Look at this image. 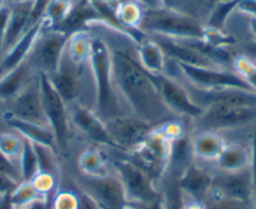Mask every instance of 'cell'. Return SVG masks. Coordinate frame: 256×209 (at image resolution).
<instances>
[{
  "instance_id": "obj_6",
  "label": "cell",
  "mask_w": 256,
  "mask_h": 209,
  "mask_svg": "<svg viewBox=\"0 0 256 209\" xmlns=\"http://www.w3.org/2000/svg\"><path fill=\"white\" fill-rule=\"evenodd\" d=\"M112 168L131 204L151 203L161 197V187L130 159H113Z\"/></svg>"
},
{
  "instance_id": "obj_52",
  "label": "cell",
  "mask_w": 256,
  "mask_h": 209,
  "mask_svg": "<svg viewBox=\"0 0 256 209\" xmlns=\"http://www.w3.org/2000/svg\"><path fill=\"white\" fill-rule=\"evenodd\" d=\"M124 209H137V208H136V207L134 206V204H128V206L126 207Z\"/></svg>"
},
{
  "instance_id": "obj_50",
  "label": "cell",
  "mask_w": 256,
  "mask_h": 209,
  "mask_svg": "<svg viewBox=\"0 0 256 209\" xmlns=\"http://www.w3.org/2000/svg\"><path fill=\"white\" fill-rule=\"evenodd\" d=\"M248 51H250V53L256 58V41L252 44V45L248 46Z\"/></svg>"
},
{
  "instance_id": "obj_4",
  "label": "cell",
  "mask_w": 256,
  "mask_h": 209,
  "mask_svg": "<svg viewBox=\"0 0 256 209\" xmlns=\"http://www.w3.org/2000/svg\"><path fill=\"white\" fill-rule=\"evenodd\" d=\"M174 142L154 127L144 142L127 153V159L148 174L157 184H161L171 163Z\"/></svg>"
},
{
  "instance_id": "obj_10",
  "label": "cell",
  "mask_w": 256,
  "mask_h": 209,
  "mask_svg": "<svg viewBox=\"0 0 256 209\" xmlns=\"http://www.w3.org/2000/svg\"><path fill=\"white\" fill-rule=\"evenodd\" d=\"M177 66L196 89L218 90L226 88H240L251 90L248 83L238 73L228 72L221 68H201L180 63H177Z\"/></svg>"
},
{
  "instance_id": "obj_44",
  "label": "cell",
  "mask_w": 256,
  "mask_h": 209,
  "mask_svg": "<svg viewBox=\"0 0 256 209\" xmlns=\"http://www.w3.org/2000/svg\"><path fill=\"white\" fill-rule=\"evenodd\" d=\"M182 209H206V204L204 202L194 199L184 193V206Z\"/></svg>"
},
{
  "instance_id": "obj_9",
  "label": "cell",
  "mask_w": 256,
  "mask_h": 209,
  "mask_svg": "<svg viewBox=\"0 0 256 209\" xmlns=\"http://www.w3.org/2000/svg\"><path fill=\"white\" fill-rule=\"evenodd\" d=\"M200 130L218 132L256 124V105L216 104L205 108L196 119Z\"/></svg>"
},
{
  "instance_id": "obj_38",
  "label": "cell",
  "mask_w": 256,
  "mask_h": 209,
  "mask_svg": "<svg viewBox=\"0 0 256 209\" xmlns=\"http://www.w3.org/2000/svg\"><path fill=\"white\" fill-rule=\"evenodd\" d=\"M204 41H206L210 45L215 48H228V46L235 44V39L230 35L224 34L220 29L212 28V26H205V33H204Z\"/></svg>"
},
{
  "instance_id": "obj_41",
  "label": "cell",
  "mask_w": 256,
  "mask_h": 209,
  "mask_svg": "<svg viewBox=\"0 0 256 209\" xmlns=\"http://www.w3.org/2000/svg\"><path fill=\"white\" fill-rule=\"evenodd\" d=\"M9 14H10V5L8 4H0V58L3 55L4 40H6V25H8Z\"/></svg>"
},
{
  "instance_id": "obj_14",
  "label": "cell",
  "mask_w": 256,
  "mask_h": 209,
  "mask_svg": "<svg viewBox=\"0 0 256 209\" xmlns=\"http://www.w3.org/2000/svg\"><path fill=\"white\" fill-rule=\"evenodd\" d=\"M211 192L225 198L241 202L251 208L255 198V188L250 168L235 173L215 171Z\"/></svg>"
},
{
  "instance_id": "obj_3",
  "label": "cell",
  "mask_w": 256,
  "mask_h": 209,
  "mask_svg": "<svg viewBox=\"0 0 256 209\" xmlns=\"http://www.w3.org/2000/svg\"><path fill=\"white\" fill-rule=\"evenodd\" d=\"M140 30L171 39H202L205 26L198 18L167 8L144 9Z\"/></svg>"
},
{
  "instance_id": "obj_19",
  "label": "cell",
  "mask_w": 256,
  "mask_h": 209,
  "mask_svg": "<svg viewBox=\"0 0 256 209\" xmlns=\"http://www.w3.org/2000/svg\"><path fill=\"white\" fill-rule=\"evenodd\" d=\"M156 36V43L161 46L162 50L166 54V56H170L174 60H176V63L201 66V68H220L212 60H210L205 55L198 53V50H195L194 48L187 45L184 40L171 39L161 35Z\"/></svg>"
},
{
  "instance_id": "obj_15",
  "label": "cell",
  "mask_w": 256,
  "mask_h": 209,
  "mask_svg": "<svg viewBox=\"0 0 256 209\" xmlns=\"http://www.w3.org/2000/svg\"><path fill=\"white\" fill-rule=\"evenodd\" d=\"M70 119L74 127L78 128V130H80L86 137L90 138V141L118 151L113 138L108 132L104 120L100 119L93 109L76 103L70 105Z\"/></svg>"
},
{
  "instance_id": "obj_49",
  "label": "cell",
  "mask_w": 256,
  "mask_h": 209,
  "mask_svg": "<svg viewBox=\"0 0 256 209\" xmlns=\"http://www.w3.org/2000/svg\"><path fill=\"white\" fill-rule=\"evenodd\" d=\"M248 28H250L251 34H252V36L256 40V16H250V19H248Z\"/></svg>"
},
{
  "instance_id": "obj_34",
  "label": "cell",
  "mask_w": 256,
  "mask_h": 209,
  "mask_svg": "<svg viewBox=\"0 0 256 209\" xmlns=\"http://www.w3.org/2000/svg\"><path fill=\"white\" fill-rule=\"evenodd\" d=\"M70 8H72V0H50L44 15L49 28L56 30L63 23L64 19L67 18Z\"/></svg>"
},
{
  "instance_id": "obj_8",
  "label": "cell",
  "mask_w": 256,
  "mask_h": 209,
  "mask_svg": "<svg viewBox=\"0 0 256 209\" xmlns=\"http://www.w3.org/2000/svg\"><path fill=\"white\" fill-rule=\"evenodd\" d=\"M38 77L46 122L54 133L58 152L64 153L67 152L70 138V119L68 105L54 89L48 75L38 74Z\"/></svg>"
},
{
  "instance_id": "obj_48",
  "label": "cell",
  "mask_w": 256,
  "mask_h": 209,
  "mask_svg": "<svg viewBox=\"0 0 256 209\" xmlns=\"http://www.w3.org/2000/svg\"><path fill=\"white\" fill-rule=\"evenodd\" d=\"M18 209H49V202H36V203Z\"/></svg>"
},
{
  "instance_id": "obj_26",
  "label": "cell",
  "mask_w": 256,
  "mask_h": 209,
  "mask_svg": "<svg viewBox=\"0 0 256 209\" xmlns=\"http://www.w3.org/2000/svg\"><path fill=\"white\" fill-rule=\"evenodd\" d=\"M137 59L142 68L152 75L164 74L166 68V54L156 40L144 39L138 44Z\"/></svg>"
},
{
  "instance_id": "obj_46",
  "label": "cell",
  "mask_w": 256,
  "mask_h": 209,
  "mask_svg": "<svg viewBox=\"0 0 256 209\" xmlns=\"http://www.w3.org/2000/svg\"><path fill=\"white\" fill-rule=\"evenodd\" d=\"M140 5H144L146 9H157L162 8L161 0H134Z\"/></svg>"
},
{
  "instance_id": "obj_43",
  "label": "cell",
  "mask_w": 256,
  "mask_h": 209,
  "mask_svg": "<svg viewBox=\"0 0 256 209\" xmlns=\"http://www.w3.org/2000/svg\"><path fill=\"white\" fill-rule=\"evenodd\" d=\"M236 9L250 16H256V0H242Z\"/></svg>"
},
{
  "instance_id": "obj_31",
  "label": "cell",
  "mask_w": 256,
  "mask_h": 209,
  "mask_svg": "<svg viewBox=\"0 0 256 209\" xmlns=\"http://www.w3.org/2000/svg\"><path fill=\"white\" fill-rule=\"evenodd\" d=\"M12 204H13L14 209L23 208V207L33 204L36 202H49L50 199L44 197L43 194L39 193L32 182H20L18 186L16 187L13 192L10 193Z\"/></svg>"
},
{
  "instance_id": "obj_24",
  "label": "cell",
  "mask_w": 256,
  "mask_h": 209,
  "mask_svg": "<svg viewBox=\"0 0 256 209\" xmlns=\"http://www.w3.org/2000/svg\"><path fill=\"white\" fill-rule=\"evenodd\" d=\"M3 120L6 127L16 130L24 139H28L33 144H40V146L49 147V148H53L58 152L53 130L49 127H46V125L23 122V120L14 119V118L10 117H3Z\"/></svg>"
},
{
  "instance_id": "obj_40",
  "label": "cell",
  "mask_w": 256,
  "mask_h": 209,
  "mask_svg": "<svg viewBox=\"0 0 256 209\" xmlns=\"http://www.w3.org/2000/svg\"><path fill=\"white\" fill-rule=\"evenodd\" d=\"M0 174L12 179V181H14L18 184L22 182L19 167L12 161H9L2 152H0Z\"/></svg>"
},
{
  "instance_id": "obj_1",
  "label": "cell",
  "mask_w": 256,
  "mask_h": 209,
  "mask_svg": "<svg viewBox=\"0 0 256 209\" xmlns=\"http://www.w3.org/2000/svg\"><path fill=\"white\" fill-rule=\"evenodd\" d=\"M116 89L131 109L132 115L157 127L174 120L164 105L154 75L146 72L138 59L126 50H110Z\"/></svg>"
},
{
  "instance_id": "obj_32",
  "label": "cell",
  "mask_w": 256,
  "mask_h": 209,
  "mask_svg": "<svg viewBox=\"0 0 256 209\" xmlns=\"http://www.w3.org/2000/svg\"><path fill=\"white\" fill-rule=\"evenodd\" d=\"M19 171H20L22 182H30L38 173V158H36V149L33 143L28 139H24L23 152L19 158Z\"/></svg>"
},
{
  "instance_id": "obj_25",
  "label": "cell",
  "mask_w": 256,
  "mask_h": 209,
  "mask_svg": "<svg viewBox=\"0 0 256 209\" xmlns=\"http://www.w3.org/2000/svg\"><path fill=\"white\" fill-rule=\"evenodd\" d=\"M250 148L238 143L226 144L224 151L216 159V171L225 173H235V172L245 171L250 168Z\"/></svg>"
},
{
  "instance_id": "obj_51",
  "label": "cell",
  "mask_w": 256,
  "mask_h": 209,
  "mask_svg": "<svg viewBox=\"0 0 256 209\" xmlns=\"http://www.w3.org/2000/svg\"><path fill=\"white\" fill-rule=\"evenodd\" d=\"M225 1H230V0H211V3L212 4H218V3H225Z\"/></svg>"
},
{
  "instance_id": "obj_16",
  "label": "cell",
  "mask_w": 256,
  "mask_h": 209,
  "mask_svg": "<svg viewBox=\"0 0 256 209\" xmlns=\"http://www.w3.org/2000/svg\"><path fill=\"white\" fill-rule=\"evenodd\" d=\"M214 172L198 162H190L178 176V183L186 196L205 203L212 187Z\"/></svg>"
},
{
  "instance_id": "obj_37",
  "label": "cell",
  "mask_w": 256,
  "mask_h": 209,
  "mask_svg": "<svg viewBox=\"0 0 256 209\" xmlns=\"http://www.w3.org/2000/svg\"><path fill=\"white\" fill-rule=\"evenodd\" d=\"M205 204L206 209H251L250 207L241 202L225 198V197L218 196L211 191L206 198Z\"/></svg>"
},
{
  "instance_id": "obj_39",
  "label": "cell",
  "mask_w": 256,
  "mask_h": 209,
  "mask_svg": "<svg viewBox=\"0 0 256 209\" xmlns=\"http://www.w3.org/2000/svg\"><path fill=\"white\" fill-rule=\"evenodd\" d=\"M161 1L164 8L181 11L190 15H194V10L198 3V0H161Z\"/></svg>"
},
{
  "instance_id": "obj_18",
  "label": "cell",
  "mask_w": 256,
  "mask_h": 209,
  "mask_svg": "<svg viewBox=\"0 0 256 209\" xmlns=\"http://www.w3.org/2000/svg\"><path fill=\"white\" fill-rule=\"evenodd\" d=\"M46 25V19H42L39 23L34 24L23 34L20 39L0 58V77L6 73L10 72L12 69L16 68L19 64L23 63L28 58L34 43L38 39L39 34Z\"/></svg>"
},
{
  "instance_id": "obj_53",
  "label": "cell",
  "mask_w": 256,
  "mask_h": 209,
  "mask_svg": "<svg viewBox=\"0 0 256 209\" xmlns=\"http://www.w3.org/2000/svg\"><path fill=\"white\" fill-rule=\"evenodd\" d=\"M251 209H256V193H255V198H254V202H252V207H251Z\"/></svg>"
},
{
  "instance_id": "obj_20",
  "label": "cell",
  "mask_w": 256,
  "mask_h": 209,
  "mask_svg": "<svg viewBox=\"0 0 256 209\" xmlns=\"http://www.w3.org/2000/svg\"><path fill=\"white\" fill-rule=\"evenodd\" d=\"M36 77L38 73L26 59L16 68L12 69L10 72L0 77V102L4 104L10 102L16 95L20 94Z\"/></svg>"
},
{
  "instance_id": "obj_23",
  "label": "cell",
  "mask_w": 256,
  "mask_h": 209,
  "mask_svg": "<svg viewBox=\"0 0 256 209\" xmlns=\"http://www.w3.org/2000/svg\"><path fill=\"white\" fill-rule=\"evenodd\" d=\"M100 23V16L90 0H80L76 5H72L67 18L56 29L67 34L68 36L77 31L87 29L92 23Z\"/></svg>"
},
{
  "instance_id": "obj_21",
  "label": "cell",
  "mask_w": 256,
  "mask_h": 209,
  "mask_svg": "<svg viewBox=\"0 0 256 209\" xmlns=\"http://www.w3.org/2000/svg\"><path fill=\"white\" fill-rule=\"evenodd\" d=\"M33 3L34 0H16L13 5H10V14H9L8 25H6L3 55L30 28Z\"/></svg>"
},
{
  "instance_id": "obj_45",
  "label": "cell",
  "mask_w": 256,
  "mask_h": 209,
  "mask_svg": "<svg viewBox=\"0 0 256 209\" xmlns=\"http://www.w3.org/2000/svg\"><path fill=\"white\" fill-rule=\"evenodd\" d=\"M18 183L0 174V193H12Z\"/></svg>"
},
{
  "instance_id": "obj_36",
  "label": "cell",
  "mask_w": 256,
  "mask_h": 209,
  "mask_svg": "<svg viewBox=\"0 0 256 209\" xmlns=\"http://www.w3.org/2000/svg\"><path fill=\"white\" fill-rule=\"evenodd\" d=\"M30 182L39 193L49 199L56 193V189L60 187V179L46 173H36Z\"/></svg>"
},
{
  "instance_id": "obj_28",
  "label": "cell",
  "mask_w": 256,
  "mask_h": 209,
  "mask_svg": "<svg viewBox=\"0 0 256 209\" xmlns=\"http://www.w3.org/2000/svg\"><path fill=\"white\" fill-rule=\"evenodd\" d=\"M92 40L90 34L86 30L77 31L68 38L67 56L76 65L80 66L86 61H90Z\"/></svg>"
},
{
  "instance_id": "obj_35",
  "label": "cell",
  "mask_w": 256,
  "mask_h": 209,
  "mask_svg": "<svg viewBox=\"0 0 256 209\" xmlns=\"http://www.w3.org/2000/svg\"><path fill=\"white\" fill-rule=\"evenodd\" d=\"M234 68L236 73L248 83L254 93H256V63L248 56L240 55L234 59Z\"/></svg>"
},
{
  "instance_id": "obj_30",
  "label": "cell",
  "mask_w": 256,
  "mask_h": 209,
  "mask_svg": "<svg viewBox=\"0 0 256 209\" xmlns=\"http://www.w3.org/2000/svg\"><path fill=\"white\" fill-rule=\"evenodd\" d=\"M13 130V129H12ZM24 146V138L13 130H0V152L19 167V158Z\"/></svg>"
},
{
  "instance_id": "obj_22",
  "label": "cell",
  "mask_w": 256,
  "mask_h": 209,
  "mask_svg": "<svg viewBox=\"0 0 256 209\" xmlns=\"http://www.w3.org/2000/svg\"><path fill=\"white\" fill-rule=\"evenodd\" d=\"M226 144L228 143L220 133L200 130L191 139L192 158L198 163H215Z\"/></svg>"
},
{
  "instance_id": "obj_42",
  "label": "cell",
  "mask_w": 256,
  "mask_h": 209,
  "mask_svg": "<svg viewBox=\"0 0 256 209\" xmlns=\"http://www.w3.org/2000/svg\"><path fill=\"white\" fill-rule=\"evenodd\" d=\"M250 156H251L250 171H251V176H252L254 188H255V193H256V134L254 135L252 142H251V147H250Z\"/></svg>"
},
{
  "instance_id": "obj_12",
  "label": "cell",
  "mask_w": 256,
  "mask_h": 209,
  "mask_svg": "<svg viewBox=\"0 0 256 209\" xmlns=\"http://www.w3.org/2000/svg\"><path fill=\"white\" fill-rule=\"evenodd\" d=\"M154 79L164 105L174 117L182 115L196 120L202 115L205 109L192 99L188 90L184 89L180 83L164 74L154 75Z\"/></svg>"
},
{
  "instance_id": "obj_17",
  "label": "cell",
  "mask_w": 256,
  "mask_h": 209,
  "mask_svg": "<svg viewBox=\"0 0 256 209\" xmlns=\"http://www.w3.org/2000/svg\"><path fill=\"white\" fill-rule=\"evenodd\" d=\"M78 68L80 66L73 64L70 60L67 63L63 56L58 70L48 77L54 89L58 92L68 107L78 103V97L80 94V74Z\"/></svg>"
},
{
  "instance_id": "obj_47",
  "label": "cell",
  "mask_w": 256,
  "mask_h": 209,
  "mask_svg": "<svg viewBox=\"0 0 256 209\" xmlns=\"http://www.w3.org/2000/svg\"><path fill=\"white\" fill-rule=\"evenodd\" d=\"M0 209H14L10 193H0Z\"/></svg>"
},
{
  "instance_id": "obj_29",
  "label": "cell",
  "mask_w": 256,
  "mask_h": 209,
  "mask_svg": "<svg viewBox=\"0 0 256 209\" xmlns=\"http://www.w3.org/2000/svg\"><path fill=\"white\" fill-rule=\"evenodd\" d=\"M38 158V173H46L56 178L62 179L60 162L58 159V152L49 147L33 144Z\"/></svg>"
},
{
  "instance_id": "obj_33",
  "label": "cell",
  "mask_w": 256,
  "mask_h": 209,
  "mask_svg": "<svg viewBox=\"0 0 256 209\" xmlns=\"http://www.w3.org/2000/svg\"><path fill=\"white\" fill-rule=\"evenodd\" d=\"M80 193L77 188L59 187L49 201V209H80Z\"/></svg>"
},
{
  "instance_id": "obj_27",
  "label": "cell",
  "mask_w": 256,
  "mask_h": 209,
  "mask_svg": "<svg viewBox=\"0 0 256 209\" xmlns=\"http://www.w3.org/2000/svg\"><path fill=\"white\" fill-rule=\"evenodd\" d=\"M77 164L78 172L84 176H107L113 172V168H110V164L103 152L96 147L86 148L78 157Z\"/></svg>"
},
{
  "instance_id": "obj_2",
  "label": "cell",
  "mask_w": 256,
  "mask_h": 209,
  "mask_svg": "<svg viewBox=\"0 0 256 209\" xmlns=\"http://www.w3.org/2000/svg\"><path fill=\"white\" fill-rule=\"evenodd\" d=\"M90 64L96 87V102L93 110L104 122L124 115L120 110V94L113 80L110 49L103 39L94 38L92 40Z\"/></svg>"
},
{
  "instance_id": "obj_5",
  "label": "cell",
  "mask_w": 256,
  "mask_h": 209,
  "mask_svg": "<svg viewBox=\"0 0 256 209\" xmlns=\"http://www.w3.org/2000/svg\"><path fill=\"white\" fill-rule=\"evenodd\" d=\"M72 179L76 188L100 209H124L131 204L114 171L98 177L84 176L78 172Z\"/></svg>"
},
{
  "instance_id": "obj_13",
  "label": "cell",
  "mask_w": 256,
  "mask_h": 209,
  "mask_svg": "<svg viewBox=\"0 0 256 209\" xmlns=\"http://www.w3.org/2000/svg\"><path fill=\"white\" fill-rule=\"evenodd\" d=\"M118 151L130 153L146 139L154 125L138 119L134 115H120L104 122Z\"/></svg>"
},
{
  "instance_id": "obj_7",
  "label": "cell",
  "mask_w": 256,
  "mask_h": 209,
  "mask_svg": "<svg viewBox=\"0 0 256 209\" xmlns=\"http://www.w3.org/2000/svg\"><path fill=\"white\" fill-rule=\"evenodd\" d=\"M68 38L67 34L53 30L46 23L26 58L38 74L50 77L58 70L67 48Z\"/></svg>"
},
{
  "instance_id": "obj_11",
  "label": "cell",
  "mask_w": 256,
  "mask_h": 209,
  "mask_svg": "<svg viewBox=\"0 0 256 209\" xmlns=\"http://www.w3.org/2000/svg\"><path fill=\"white\" fill-rule=\"evenodd\" d=\"M3 117H10L23 122L49 127L44 113L39 77H36L20 94L16 95L10 102L6 103V112Z\"/></svg>"
}]
</instances>
